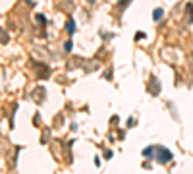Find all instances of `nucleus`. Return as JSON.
<instances>
[{
    "label": "nucleus",
    "mask_w": 193,
    "mask_h": 174,
    "mask_svg": "<svg viewBox=\"0 0 193 174\" xmlns=\"http://www.w3.org/2000/svg\"><path fill=\"white\" fill-rule=\"evenodd\" d=\"M160 14H162V10L156 8V10H155V19H160Z\"/></svg>",
    "instance_id": "1"
}]
</instances>
